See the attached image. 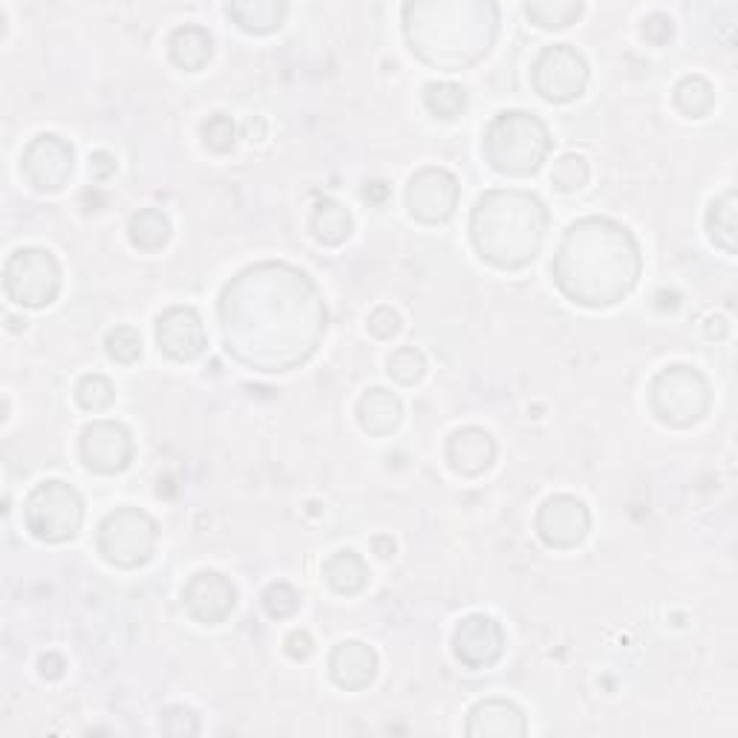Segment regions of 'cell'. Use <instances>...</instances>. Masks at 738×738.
<instances>
[{"instance_id":"8992f818","label":"cell","mask_w":738,"mask_h":738,"mask_svg":"<svg viewBox=\"0 0 738 738\" xmlns=\"http://www.w3.org/2000/svg\"><path fill=\"white\" fill-rule=\"evenodd\" d=\"M156 546V523L136 508L113 511L98 528V551L121 569H136L151 560Z\"/></svg>"},{"instance_id":"4fadbf2b","label":"cell","mask_w":738,"mask_h":738,"mask_svg":"<svg viewBox=\"0 0 738 738\" xmlns=\"http://www.w3.org/2000/svg\"><path fill=\"white\" fill-rule=\"evenodd\" d=\"M453 649L456 658L470 669L491 667L493 660L500 658L505 649V635H502L500 623L484 614H470L459 623L456 637H453Z\"/></svg>"},{"instance_id":"5b68a950","label":"cell","mask_w":738,"mask_h":738,"mask_svg":"<svg viewBox=\"0 0 738 738\" xmlns=\"http://www.w3.org/2000/svg\"><path fill=\"white\" fill-rule=\"evenodd\" d=\"M84 519L81 496L65 482L38 484L26 500V528L44 542L72 540Z\"/></svg>"},{"instance_id":"9c48e42d","label":"cell","mask_w":738,"mask_h":738,"mask_svg":"<svg viewBox=\"0 0 738 738\" xmlns=\"http://www.w3.org/2000/svg\"><path fill=\"white\" fill-rule=\"evenodd\" d=\"M456 202H459V183L442 167L419 171L407 185V206L421 223H445L456 211Z\"/></svg>"},{"instance_id":"3957f363","label":"cell","mask_w":738,"mask_h":738,"mask_svg":"<svg viewBox=\"0 0 738 738\" xmlns=\"http://www.w3.org/2000/svg\"><path fill=\"white\" fill-rule=\"evenodd\" d=\"M551 139L537 116L528 113H502L491 121L484 136V153L502 174H534L546 160Z\"/></svg>"},{"instance_id":"8fae6325","label":"cell","mask_w":738,"mask_h":738,"mask_svg":"<svg viewBox=\"0 0 738 738\" xmlns=\"http://www.w3.org/2000/svg\"><path fill=\"white\" fill-rule=\"evenodd\" d=\"M24 176L38 191H61L72 176V148L61 136H38L24 153Z\"/></svg>"},{"instance_id":"484cf974","label":"cell","mask_w":738,"mask_h":738,"mask_svg":"<svg viewBox=\"0 0 738 738\" xmlns=\"http://www.w3.org/2000/svg\"><path fill=\"white\" fill-rule=\"evenodd\" d=\"M675 104H678V110L683 116H690V119H701L706 113L713 110L715 104V93L713 84L701 75H687L683 81H678V87H675Z\"/></svg>"},{"instance_id":"277c9868","label":"cell","mask_w":738,"mask_h":738,"mask_svg":"<svg viewBox=\"0 0 738 738\" xmlns=\"http://www.w3.org/2000/svg\"><path fill=\"white\" fill-rule=\"evenodd\" d=\"M652 410L672 427H690L710 410L706 378L690 366H669L652 382Z\"/></svg>"},{"instance_id":"d6a6232c","label":"cell","mask_w":738,"mask_h":738,"mask_svg":"<svg viewBox=\"0 0 738 738\" xmlns=\"http://www.w3.org/2000/svg\"><path fill=\"white\" fill-rule=\"evenodd\" d=\"M262 606H266L271 618H289L301 606V597L289 583H271L266 588V595H262Z\"/></svg>"},{"instance_id":"7c38bea8","label":"cell","mask_w":738,"mask_h":738,"mask_svg":"<svg viewBox=\"0 0 738 738\" xmlns=\"http://www.w3.org/2000/svg\"><path fill=\"white\" fill-rule=\"evenodd\" d=\"M591 528L588 508L574 496H554L548 500L537 516V531L542 542L551 548H574L586 540Z\"/></svg>"},{"instance_id":"83f0119b","label":"cell","mask_w":738,"mask_h":738,"mask_svg":"<svg viewBox=\"0 0 738 738\" xmlns=\"http://www.w3.org/2000/svg\"><path fill=\"white\" fill-rule=\"evenodd\" d=\"M104 350H107V355H110L116 364H133V361H139V355H142V338H139V332L130 329V326H119V329H113V332L107 335Z\"/></svg>"},{"instance_id":"1f68e13d","label":"cell","mask_w":738,"mask_h":738,"mask_svg":"<svg viewBox=\"0 0 738 738\" xmlns=\"http://www.w3.org/2000/svg\"><path fill=\"white\" fill-rule=\"evenodd\" d=\"M551 183L560 191H579L588 183V162L583 156H563L551 171Z\"/></svg>"},{"instance_id":"9a60e30c","label":"cell","mask_w":738,"mask_h":738,"mask_svg":"<svg viewBox=\"0 0 738 738\" xmlns=\"http://www.w3.org/2000/svg\"><path fill=\"white\" fill-rule=\"evenodd\" d=\"M160 350L176 361H194L206 352V326L194 309H167L156 324Z\"/></svg>"},{"instance_id":"52a82bcc","label":"cell","mask_w":738,"mask_h":738,"mask_svg":"<svg viewBox=\"0 0 738 738\" xmlns=\"http://www.w3.org/2000/svg\"><path fill=\"white\" fill-rule=\"evenodd\" d=\"M7 294L21 306L40 309L56 301L61 289V269L56 257L40 248H21L7 260Z\"/></svg>"},{"instance_id":"f1b7e54d","label":"cell","mask_w":738,"mask_h":738,"mask_svg":"<svg viewBox=\"0 0 738 738\" xmlns=\"http://www.w3.org/2000/svg\"><path fill=\"white\" fill-rule=\"evenodd\" d=\"M75 396H79V405L84 407V410L98 413V410L113 405L116 393H113V384L107 382L104 375H84L79 382V387H75Z\"/></svg>"},{"instance_id":"ab89813d","label":"cell","mask_w":738,"mask_h":738,"mask_svg":"<svg viewBox=\"0 0 738 738\" xmlns=\"http://www.w3.org/2000/svg\"><path fill=\"white\" fill-rule=\"evenodd\" d=\"M730 332V326H727V320L724 318H710V324H706V335L710 338H724V335Z\"/></svg>"},{"instance_id":"4316f807","label":"cell","mask_w":738,"mask_h":738,"mask_svg":"<svg viewBox=\"0 0 738 738\" xmlns=\"http://www.w3.org/2000/svg\"><path fill=\"white\" fill-rule=\"evenodd\" d=\"M424 102H427L430 113H436L438 119H453V116H459L465 110L468 93L459 84H453V81H442V84H430L424 90Z\"/></svg>"},{"instance_id":"4dcf8cb0","label":"cell","mask_w":738,"mask_h":738,"mask_svg":"<svg viewBox=\"0 0 738 738\" xmlns=\"http://www.w3.org/2000/svg\"><path fill=\"white\" fill-rule=\"evenodd\" d=\"M424 370H427L424 355L415 347H401V350L393 352V358H389V375L398 384H415L424 375Z\"/></svg>"},{"instance_id":"e0dca14e","label":"cell","mask_w":738,"mask_h":738,"mask_svg":"<svg viewBox=\"0 0 738 738\" xmlns=\"http://www.w3.org/2000/svg\"><path fill=\"white\" fill-rule=\"evenodd\" d=\"M329 669H332L335 683L343 687V690H364V687L373 683L378 658H375V652L370 646H364V643L347 641L332 652Z\"/></svg>"},{"instance_id":"d4e9b609","label":"cell","mask_w":738,"mask_h":738,"mask_svg":"<svg viewBox=\"0 0 738 738\" xmlns=\"http://www.w3.org/2000/svg\"><path fill=\"white\" fill-rule=\"evenodd\" d=\"M130 239H133L136 248L142 251H160L171 239V223L167 216L156 208H148V211H139V214L130 220Z\"/></svg>"},{"instance_id":"d6986e66","label":"cell","mask_w":738,"mask_h":738,"mask_svg":"<svg viewBox=\"0 0 738 738\" xmlns=\"http://www.w3.org/2000/svg\"><path fill=\"white\" fill-rule=\"evenodd\" d=\"M358 419H361V427L373 436H387L398 427L401 421V401H398L393 393L387 389H370L361 405H358Z\"/></svg>"},{"instance_id":"6da1fadb","label":"cell","mask_w":738,"mask_h":738,"mask_svg":"<svg viewBox=\"0 0 738 738\" xmlns=\"http://www.w3.org/2000/svg\"><path fill=\"white\" fill-rule=\"evenodd\" d=\"M641 274L635 237L611 220H583L557 251L554 278L583 306H611L632 292Z\"/></svg>"},{"instance_id":"cb8c5ba5","label":"cell","mask_w":738,"mask_h":738,"mask_svg":"<svg viewBox=\"0 0 738 738\" xmlns=\"http://www.w3.org/2000/svg\"><path fill=\"white\" fill-rule=\"evenodd\" d=\"M706 229L715 246H722L727 255H736V191H727L715 199L706 214Z\"/></svg>"},{"instance_id":"e575fe53","label":"cell","mask_w":738,"mask_h":738,"mask_svg":"<svg viewBox=\"0 0 738 738\" xmlns=\"http://www.w3.org/2000/svg\"><path fill=\"white\" fill-rule=\"evenodd\" d=\"M398 329H401V318L389 306H382V309H375L370 315V332L378 335V338H393Z\"/></svg>"},{"instance_id":"7a4b0ae2","label":"cell","mask_w":738,"mask_h":738,"mask_svg":"<svg viewBox=\"0 0 738 738\" xmlns=\"http://www.w3.org/2000/svg\"><path fill=\"white\" fill-rule=\"evenodd\" d=\"M546 208L523 191H493L479 199L473 211V243L479 255L500 269H519L540 251Z\"/></svg>"},{"instance_id":"d590c367","label":"cell","mask_w":738,"mask_h":738,"mask_svg":"<svg viewBox=\"0 0 738 738\" xmlns=\"http://www.w3.org/2000/svg\"><path fill=\"white\" fill-rule=\"evenodd\" d=\"M643 38L652 44H667L672 38V21L667 15H649L643 21Z\"/></svg>"},{"instance_id":"44dd1931","label":"cell","mask_w":738,"mask_h":738,"mask_svg":"<svg viewBox=\"0 0 738 738\" xmlns=\"http://www.w3.org/2000/svg\"><path fill=\"white\" fill-rule=\"evenodd\" d=\"M324 579L341 595H358L366 586V565L355 551H338L324 563Z\"/></svg>"},{"instance_id":"f546056e","label":"cell","mask_w":738,"mask_h":738,"mask_svg":"<svg viewBox=\"0 0 738 738\" xmlns=\"http://www.w3.org/2000/svg\"><path fill=\"white\" fill-rule=\"evenodd\" d=\"M525 12L546 30H560V26L572 24L574 17H579L583 7L579 3H557V7H551V3H528Z\"/></svg>"},{"instance_id":"f35d334b","label":"cell","mask_w":738,"mask_h":738,"mask_svg":"<svg viewBox=\"0 0 738 738\" xmlns=\"http://www.w3.org/2000/svg\"><path fill=\"white\" fill-rule=\"evenodd\" d=\"M40 672L47 675V678H61L65 675V660L58 658V655H44L40 658Z\"/></svg>"},{"instance_id":"5bb4252c","label":"cell","mask_w":738,"mask_h":738,"mask_svg":"<svg viewBox=\"0 0 738 738\" xmlns=\"http://www.w3.org/2000/svg\"><path fill=\"white\" fill-rule=\"evenodd\" d=\"M234 586L220 572H199L185 586V606L206 626L223 623L234 609Z\"/></svg>"},{"instance_id":"603a6c76","label":"cell","mask_w":738,"mask_h":738,"mask_svg":"<svg viewBox=\"0 0 738 738\" xmlns=\"http://www.w3.org/2000/svg\"><path fill=\"white\" fill-rule=\"evenodd\" d=\"M312 231H315V237L320 243H326V246H338V243L350 237V211L341 202H335V199H320L315 211H312Z\"/></svg>"},{"instance_id":"ac0fdd59","label":"cell","mask_w":738,"mask_h":738,"mask_svg":"<svg viewBox=\"0 0 738 738\" xmlns=\"http://www.w3.org/2000/svg\"><path fill=\"white\" fill-rule=\"evenodd\" d=\"M528 727H525V715L519 706H514L511 701L491 699L482 701V704L473 706L468 722V736H525Z\"/></svg>"},{"instance_id":"8d00e7d4","label":"cell","mask_w":738,"mask_h":738,"mask_svg":"<svg viewBox=\"0 0 738 738\" xmlns=\"http://www.w3.org/2000/svg\"><path fill=\"white\" fill-rule=\"evenodd\" d=\"M286 646L289 655H292L294 660H303L312 655V637L306 635V632H292V635L286 637Z\"/></svg>"},{"instance_id":"7402d4cb","label":"cell","mask_w":738,"mask_h":738,"mask_svg":"<svg viewBox=\"0 0 738 738\" xmlns=\"http://www.w3.org/2000/svg\"><path fill=\"white\" fill-rule=\"evenodd\" d=\"M229 15L237 21L246 33H271L283 24L286 3L278 0H255V3H231Z\"/></svg>"},{"instance_id":"74e56055","label":"cell","mask_w":738,"mask_h":738,"mask_svg":"<svg viewBox=\"0 0 738 738\" xmlns=\"http://www.w3.org/2000/svg\"><path fill=\"white\" fill-rule=\"evenodd\" d=\"M90 171H93V176H96V179H107V176L116 171V162H113L110 153L98 151V153H93V156H90Z\"/></svg>"},{"instance_id":"30bf717a","label":"cell","mask_w":738,"mask_h":738,"mask_svg":"<svg viewBox=\"0 0 738 738\" xmlns=\"http://www.w3.org/2000/svg\"><path fill=\"white\" fill-rule=\"evenodd\" d=\"M81 459L98 473H119L133 459V438L116 421H96L81 433Z\"/></svg>"},{"instance_id":"60d3db41","label":"cell","mask_w":738,"mask_h":738,"mask_svg":"<svg viewBox=\"0 0 738 738\" xmlns=\"http://www.w3.org/2000/svg\"><path fill=\"white\" fill-rule=\"evenodd\" d=\"M387 197V185L384 183H373V185H366L364 188V199H370V202H382V199Z\"/></svg>"},{"instance_id":"ffe728a7","label":"cell","mask_w":738,"mask_h":738,"mask_svg":"<svg viewBox=\"0 0 738 738\" xmlns=\"http://www.w3.org/2000/svg\"><path fill=\"white\" fill-rule=\"evenodd\" d=\"M211 52H214V40H211V35L202 26H179L171 35V58L183 70H202L211 61Z\"/></svg>"},{"instance_id":"ba28073f","label":"cell","mask_w":738,"mask_h":738,"mask_svg":"<svg viewBox=\"0 0 738 738\" xmlns=\"http://www.w3.org/2000/svg\"><path fill=\"white\" fill-rule=\"evenodd\" d=\"M534 84L548 102H572L588 84L586 58L569 44H554L537 58Z\"/></svg>"},{"instance_id":"836d02e7","label":"cell","mask_w":738,"mask_h":738,"mask_svg":"<svg viewBox=\"0 0 738 738\" xmlns=\"http://www.w3.org/2000/svg\"><path fill=\"white\" fill-rule=\"evenodd\" d=\"M202 136H206V144L211 151L225 153L237 142V128H234V121L229 116H211L206 121V128H202Z\"/></svg>"},{"instance_id":"2e32d148","label":"cell","mask_w":738,"mask_h":738,"mask_svg":"<svg viewBox=\"0 0 738 738\" xmlns=\"http://www.w3.org/2000/svg\"><path fill=\"white\" fill-rule=\"evenodd\" d=\"M493 456H496V445H493L491 433L479 427L459 430L447 442V459H450L453 470H459L465 477L484 473L493 465Z\"/></svg>"}]
</instances>
